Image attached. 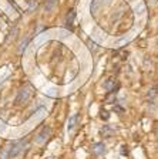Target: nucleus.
Segmentation results:
<instances>
[{"mask_svg":"<svg viewBox=\"0 0 158 159\" xmlns=\"http://www.w3.org/2000/svg\"><path fill=\"white\" fill-rule=\"evenodd\" d=\"M50 132H51V129H50L49 126H43V128H41V131H40V132L37 134V136H36V142H37V143H43V142H46V139L50 136Z\"/></svg>","mask_w":158,"mask_h":159,"instance_id":"3","label":"nucleus"},{"mask_svg":"<svg viewBox=\"0 0 158 159\" xmlns=\"http://www.w3.org/2000/svg\"><path fill=\"white\" fill-rule=\"evenodd\" d=\"M27 146V141L26 139H20V141H14V142L9 143L6 148L0 152V159H13L19 155L22 151Z\"/></svg>","mask_w":158,"mask_h":159,"instance_id":"1","label":"nucleus"},{"mask_svg":"<svg viewBox=\"0 0 158 159\" xmlns=\"http://www.w3.org/2000/svg\"><path fill=\"white\" fill-rule=\"evenodd\" d=\"M76 121H77V115H71L69 119V122H67V131H73V128H74V125H76Z\"/></svg>","mask_w":158,"mask_h":159,"instance_id":"5","label":"nucleus"},{"mask_svg":"<svg viewBox=\"0 0 158 159\" xmlns=\"http://www.w3.org/2000/svg\"><path fill=\"white\" fill-rule=\"evenodd\" d=\"M30 95H31V88H30V87H24V88H22L20 89V93H19V95H17V98H16V104L26 102L27 99L30 98Z\"/></svg>","mask_w":158,"mask_h":159,"instance_id":"2","label":"nucleus"},{"mask_svg":"<svg viewBox=\"0 0 158 159\" xmlns=\"http://www.w3.org/2000/svg\"><path fill=\"white\" fill-rule=\"evenodd\" d=\"M93 152L96 153V155H103V153L105 152V146L103 142H98V143H94V146H93Z\"/></svg>","mask_w":158,"mask_h":159,"instance_id":"4","label":"nucleus"},{"mask_svg":"<svg viewBox=\"0 0 158 159\" xmlns=\"http://www.w3.org/2000/svg\"><path fill=\"white\" fill-rule=\"evenodd\" d=\"M114 84H115L114 80H110L108 83H105V84H104V88H105V89H108V91H113V89H114Z\"/></svg>","mask_w":158,"mask_h":159,"instance_id":"7","label":"nucleus"},{"mask_svg":"<svg viewBox=\"0 0 158 159\" xmlns=\"http://www.w3.org/2000/svg\"><path fill=\"white\" fill-rule=\"evenodd\" d=\"M50 2H56V0H50Z\"/></svg>","mask_w":158,"mask_h":159,"instance_id":"8","label":"nucleus"},{"mask_svg":"<svg viewBox=\"0 0 158 159\" xmlns=\"http://www.w3.org/2000/svg\"><path fill=\"white\" fill-rule=\"evenodd\" d=\"M74 16H76V13H74V11H70L69 13V16H67V26H70L71 27L73 26V21H74Z\"/></svg>","mask_w":158,"mask_h":159,"instance_id":"6","label":"nucleus"}]
</instances>
